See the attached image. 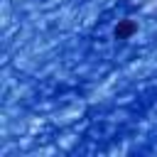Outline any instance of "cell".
<instances>
[{"label":"cell","mask_w":157,"mask_h":157,"mask_svg":"<svg viewBox=\"0 0 157 157\" xmlns=\"http://www.w3.org/2000/svg\"><path fill=\"white\" fill-rule=\"evenodd\" d=\"M137 29H140V25H137L135 20L123 17V20H118L115 27H113V39H118V42H128V39H132V37L137 34Z\"/></svg>","instance_id":"6da1fadb"}]
</instances>
